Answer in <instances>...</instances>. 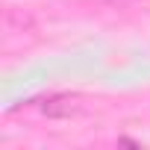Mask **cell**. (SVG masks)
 I'll use <instances>...</instances> for the list:
<instances>
[{"label": "cell", "instance_id": "1", "mask_svg": "<svg viewBox=\"0 0 150 150\" xmlns=\"http://www.w3.org/2000/svg\"><path fill=\"white\" fill-rule=\"evenodd\" d=\"M83 109H86L83 94H53L41 103V115H47V118H74Z\"/></svg>", "mask_w": 150, "mask_h": 150}, {"label": "cell", "instance_id": "2", "mask_svg": "<svg viewBox=\"0 0 150 150\" xmlns=\"http://www.w3.org/2000/svg\"><path fill=\"white\" fill-rule=\"evenodd\" d=\"M100 3L115 6V9H127V6H138V3H144V0H100Z\"/></svg>", "mask_w": 150, "mask_h": 150}]
</instances>
